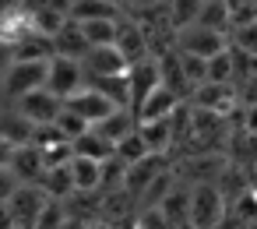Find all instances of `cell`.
<instances>
[{
    "instance_id": "6da1fadb",
    "label": "cell",
    "mask_w": 257,
    "mask_h": 229,
    "mask_svg": "<svg viewBox=\"0 0 257 229\" xmlns=\"http://www.w3.org/2000/svg\"><path fill=\"white\" fill-rule=\"evenodd\" d=\"M229 215L225 194L218 183H194L190 187V215L187 222L194 229H218V222Z\"/></svg>"
},
{
    "instance_id": "7a4b0ae2",
    "label": "cell",
    "mask_w": 257,
    "mask_h": 229,
    "mask_svg": "<svg viewBox=\"0 0 257 229\" xmlns=\"http://www.w3.org/2000/svg\"><path fill=\"white\" fill-rule=\"evenodd\" d=\"M46 71H50V60H32V64H11V71L4 74V81H0V95H4L8 102L29 95V92H39L46 88Z\"/></svg>"
},
{
    "instance_id": "3957f363",
    "label": "cell",
    "mask_w": 257,
    "mask_h": 229,
    "mask_svg": "<svg viewBox=\"0 0 257 229\" xmlns=\"http://www.w3.org/2000/svg\"><path fill=\"white\" fill-rule=\"evenodd\" d=\"M173 50H176V53H187V57L211 60V57L225 53V50H229V43H225V36H222V32H211V29H204V25H190V29L176 32Z\"/></svg>"
},
{
    "instance_id": "277c9868",
    "label": "cell",
    "mask_w": 257,
    "mask_h": 229,
    "mask_svg": "<svg viewBox=\"0 0 257 229\" xmlns=\"http://www.w3.org/2000/svg\"><path fill=\"white\" fill-rule=\"evenodd\" d=\"M85 88V67L81 60H67V57H50V71H46V92L57 95L60 102H67L71 95H78Z\"/></svg>"
},
{
    "instance_id": "5b68a950",
    "label": "cell",
    "mask_w": 257,
    "mask_h": 229,
    "mask_svg": "<svg viewBox=\"0 0 257 229\" xmlns=\"http://www.w3.org/2000/svg\"><path fill=\"white\" fill-rule=\"evenodd\" d=\"M11 106H15L29 124H36V127H53V120H57V117H60V109H64V102H60L57 95H50L46 88L29 92V95L15 99Z\"/></svg>"
},
{
    "instance_id": "8992f818",
    "label": "cell",
    "mask_w": 257,
    "mask_h": 229,
    "mask_svg": "<svg viewBox=\"0 0 257 229\" xmlns=\"http://www.w3.org/2000/svg\"><path fill=\"white\" fill-rule=\"evenodd\" d=\"M166 169H169V166H166V155H148V159H141L138 166H131V169H127L123 194H127L134 204H141V197L148 194V187H152Z\"/></svg>"
},
{
    "instance_id": "52a82bcc",
    "label": "cell",
    "mask_w": 257,
    "mask_h": 229,
    "mask_svg": "<svg viewBox=\"0 0 257 229\" xmlns=\"http://www.w3.org/2000/svg\"><path fill=\"white\" fill-rule=\"evenodd\" d=\"M46 201H50V197L43 194V187H18L15 197L8 201L11 218H15V229H36V222H39Z\"/></svg>"
},
{
    "instance_id": "ba28073f",
    "label": "cell",
    "mask_w": 257,
    "mask_h": 229,
    "mask_svg": "<svg viewBox=\"0 0 257 229\" xmlns=\"http://www.w3.org/2000/svg\"><path fill=\"white\" fill-rule=\"evenodd\" d=\"M81 67H85V81H92V78H120V74H127L131 64L123 60V53L116 46H92L85 53Z\"/></svg>"
},
{
    "instance_id": "9c48e42d",
    "label": "cell",
    "mask_w": 257,
    "mask_h": 229,
    "mask_svg": "<svg viewBox=\"0 0 257 229\" xmlns=\"http://www.w3.org/2000/svg\"><path fill=\"white\" fill-rule=\"evenodd\" d=\"M162 85V74H159V60L155 57H148V60H141V64H131L127 67V88H131V109L138 113V106L155 92Z\"/></svg>"
},
{
    "instance_id": "30bf717a",
    "label": "cell",
    "mask_w": 257,
    "mask_h": 229,
    "mask_svg": "<svg viewBox=\"0 0 257 229\" xmlns=\"http://www.w3.org/2000/svg\"><path fill=\"white\" fill-rule=\"evenodd\" d=\"M64 106H67V109H74V113H78V117H81V120H85L88 127L102 124V120H106L109 113H116V109H120V106H113V102H109V99H106L102 92H95V88H88V85H85V88H81L78 95H71V99H67Z\"/></svg>"
},
{
    "instance_id": "8fae6325",
    "label": "cell",
    "mask_w": 257,
    "mask_h": 229,
    "mask_svg": "<svg viewBox=\"0 0 257 229\" xmlns=\"http://www.w3.org/2000/svg\"><path fill=\"white\" fill-rule=\"evenodd\" d=\"M116 50L123 53L127 64H141L152 57V43L145 36V29L134 18H120V36H116Z\"/></svg>"
},
{
    "instance_id": "7c38bea8",
    "label": "cell",
    "mask_w": 257,
    "mask_h": 229,
    "mask_svg": "<svg viewBox=\"0 0 257 229\" xmlns=\"http://www.w3.org/2000/svg\"><path fill=\"white\" fill-rule=\"evenodd\" d=\"M46 159H43V152L39 148H32V145H25V148H15V159H11V173L18 176V183L22 187H39L43 180H46Z\"/></svg>"
},
{
    "instance_id": "4fadbf2b",
    "label": "cell",
    "mask_w": 257,
    "mask_h": 229,
    "mask_svg": "<svg viewBox=\"0 0 257 229\" xmlns=\"http://www.w3.org/2000/svg\"><path fill=\"white\" fill-rule=\"evenodd\" d=\"M180 106H183V99H180L176 92H169L166 85H159V88H155V92L138 106V113H134V117H138V124H148V120H169Z\"/></svg>"
},
{
    "instance_id": "5bb4252c",
    "label": "cell",
    "mask_w": 257,
    "mask_h": 229,
    "mask_svg": "<svg viewBox=\"0 0 257 229\" xmlns=\"http://www.w3.org/2000/svg\"><path fill=\"white\" fill-rule=\"evenodd\" d=\"M0 138H4L8 145H15V148H25V145H32V138H36V124H29L11 102L0 109Z\"/></svg>"
},
{
    "instance_id": "9a60e30c",
    "label": "cell",
    "mask_w": 257,
    "mask_h": 229,
    "mask_svg": "<svg viewBox=\"0 0 257 229\" xmlns=\"http://www.w3.org/2000/svg\"><path fill=\"white\" fill-rule=\"evenodd\" d=\"M232 102H236L232 85H211V81H204V85H197L194 95H190V106H194V109H204V113H215V117L225 113Z\"/></svg>"
},
{
    "instance_id": "2e32d148",
    "label": "cell",
    "mask_w": 257,
    "mask_h": 229,
    "mask_svg": "<svg viewBox=\"0 0 257 229\" xmlns=\"http://www.w3.org/2000/svg\"><path fill=\"white\" fill-rule=\"evenodd\" d=\"M50 43H53V57H67V60H85V53L92 50L78 22H67Z\"/></svg>"
},
{
    "instance_id": "e0dca14e",
    "label": "cell",
    "mask_w": 257,
    "mask_h": 229,
    "mask_svg": "<svg viewBox=\"0 0 257 229\" xmlns=\"http://www.w3.org/2000/svg\"><path fill=\"white\" fill-rule=\"evenodd\" d=\"M67 169H71V180H74V194H99V187H102V162L71 155Z\"/></svg>"
},
{
    "instance_id": "ac0fdd59",
    "label": "cell",
    "mask_w": 257,
    "mask_h": 229,
    "mask_svg": "<svg viewBox=\"0 0 257 229\" xmlns=\"http://www.w3.org/2000/svg\"><path fill=\"white\" fill-rule=\"evenodd\" d=\"M123 8L109 4V0H74L71 4V22L85 25V22H120Z\"/></svg>"
},
{
    "instance_id": "d6986e66",
    "label": "cell",
    "mask_w": 257,
    "mask_h": 229,
    "mask_svg": "<svg viewBox=\"0 0 257 229\" xmlns=\"http://www.w3.org/2000/svg\"><path fill=\"white\" fill-rule=\"evenodd\" d=\"M25 8H29V25H32V32L43 36V39H53V36L71 22V15H64V11H57V8H43V4H25Z\"/></svg>"
},
{
    "instance_id": "ffe728a7",
    "label": "cell",
    "mask_w": 257,
    "mask_h": 229,
    "mask_svg": "<svg viewBox=\"0 0 257 229\" xmlns=\"http://www.w3.org/2000/svg\"><path fill=\"white\" fill-rule=\"evenodd\" d=\"M145 145L152 155H166L173 145H176V127H173V117L169 120H148V124H138Z\"/></svg>"
},
{
    "instance_id": "44dd1931",
    "label": "cell",
    "mask_w": 257,
    "mask_h": 229,
    "mask_svg": "<svg viewBox=\"0 0 257 229\" xmlns=\"http://www.w3.org/2000/svg\"><path fill=\"white\" fill-rule=\"evenodd\" d=\"M159 211H162V218L173 225V229H180V225H187V215H190V187H183V183H176L159 204H155Z\"/></svg>"
},
{
    "instance_id": "7402d4cb",
    "label": "cell",
    "mask_w": 257,
    "mask_h": 229,
    "mask_svg": "<svg viewBox=\"0 0 257 229\" xmlns=\"http://www.w3.org/2000/svg\"><path fill=\"white\" fill-rule=\"evenodd\" d=\"M95 131H99L106 141H113V148H116V141H123L127 134L138 131V117H134V109H116V113H109L102 124H95Z\"/></svg>"
},
{
    "instance_id": "603a6c76",
    "label": "cell",
    "mask_w": 257,
    "mask_h": 229,
    "mask_svg": "<svg viewBox=\"0 0 257 229\" xmlns=\"http://www.w3.org/2000/svg\"><path fill=\"white\" fill-rule=\"evenodd\" d=\"M11 57H15L18 64L50 60V57H53V43H50V39H43V36H36V32H29L22 43H15V46H11Z\"/></svg>"
},
{
    "instance_id": "cb8c5ba5",
    "label": "cell",
    "mask_w": 257,
    "mask_h": 229,
    "mask_svg": "<svg viewBox=\"0 0 257 229\" xmlns=\"http://www.w3.org/2000/svg\"><path fill=\"white\" fill-rule=\"evenodd\" d=\"M71 152L74 155H81V159H95V162H106V159H113V141H106L95 127L88 131V134H81L74 145H71Z\"/></svg>"
},
{
    "instance_id": "d4e9b609",
    "label": "cell",
    "mask_w": 257,
    "mask_h": 229,
    "mask_svg": "<svg viewBox=\"0 0 257 229\" xmlns=\"http://www.w3.org/2000/svg\"><path fill=\"white\" fill-rule=\"evenodd\" d=\"M39 187H43V194H46L50 201H71V197H74V180H71V169H67V166L46 169V180H43Z\"/></svg>"
},
{
    "instance_id": "484cf974",
    "label": "cell",
    "mask_w": 257,
    "mask_h": 229,
    "mask_svg": "<svg viewBox=\"0 0 257 229\" xmlns=\"http://www.w3.org/2000/svg\"><path fill=\"white\" fill-rule=\"evenodd\" d=\"M197 25H204V29H211V32H222V36H225V32L232 29V8L225 4V0H204Z\"/></svg>"
},
{
    "instance_id": "4316f807",
    "label": "cell",
    "mask_w": 257,
    "mask_h": 229,
    "mask_svg": "<svg viewBox=\"0 0 257 229\" xmlns=\"http://www.w3.org/2000/svg\"><path fill=\"white\" fill-rule=\"evenodd\" d=\"M201 8H204V0H169L166 11H169V25H173V32H183V29L197 25Z\"/></svg>"
},
{
    "instance_id": "83f0119b",
    "label": "cell",
    "mask_w": 257,
    "mask_h": 229,
    "mask_svg": "<svg viewBox=\"0 0 257 229\" xmlns=\"http://www.w3.org/2000/svg\"><path fill=\"white\" fill-rule=\"evenodd\" d=\"M113 155L131 169V166H138L141 159H148L152 152H148V145H145V138H141V131H134V134H127L123 141H116V148H113Z\"/></svg>"
},
{
    "instance_id": "f1b7e54d",
    "label": "cell",
    "mask_w": 257,
    "mask_h": 229,
    "mask_svg": "<svg viewBox=\"0 0 257 229\" xmlns=\"http://www.w3.org/2000/svg\"><path fill=\"white\" fill-rule=\"evenodd\" d=\"M236 78V50H225L208 60V81L211 85H232Z\"/></svg>"
},
{
    "instance_id": "f546056e",
    "label": "cell",
    "mask_w": 257,
    "mask_h": 229,
    "mask_svg": "<svg viewBox=\"0 0 257 229\" xmlns=\"http://www.w3.org/2000/svg\"><path fill=\"white\" fill-rule=\"evenodd\" d=\"M88 46H116V36H120V22H85L81 25Z\"/></svg>"
},
{
    "instance_id": "4dcf8cb0",
    "label": "cell",
    "mask_w": 257,
    "mask_h": 229,
    "mask_svg": "<svg viewBox=\"0 0 257 229\" xmlns=\"http://www.w3.org/2000/svg\"><path fill=\"white\" fill-rule=\"evenodd\" d=\"M53 127H57V131H60V134H64V138L71 141V145H74V141H78L81 134H88V131H92V127H88V124H85V120H81V117H78L74 109H67V106L60 109V117L53 120Z\"/></svg>"
},
{
    "instance_id": "1f68e13d",
    "label": "cell",
    "mask_w": 257,
    "mask_h": 229,
    "mask_svg": "<svg viewBox=\"0 0 257 229\" xmlns=\"http://www.w3.org/2000/svg\"><path fill=\"white\" fill-rule=\"evenodd\" d=\"M232 50H239V53L257 60V22H246V25L232 29Z\"/></svg>"
},
{
    "instance_id": "d6a6232c",
    "label": "cell",
    "mask_w": 257,
    "mask_h": 229,
    "mask_svg": "<svg viewBox=\"0 0 257 229\" xmlns=\"http://www.w3.org/2000/svg\"><path fill=\"white\" fill-rule=\"evenodd\" d=\"M64 218H67L64 201H46V208H43V215H39L36 229H60V225H64Z\"/></svg>"
},
{
    "instance_id": "836d02e7",
    "label": "cell",
    "mask_w": 257,
    "mask_h": 229,
    "mask_svg": "<svg viewBox=\"0 0 257 229\" xmlns=\"http://www.w3.org/2000/svg\"><path fill=\"white\" fill-rule=\"evenodd\" d=\"M18 187H22V183H18V176H15L11 169H0V204H8Z\"/></svg>"
},
{
    "instance_id": "e575fe53",
    "label": "cell",
    "mask_w": 257,
    "mask_h": 229,
    "mask_svg": "<svg viewBox=\"0 0 257 229\" xmlns=\"http://www.w3.org/2000/svg\"><path fill=\"white\" fill-rule=\"evenodd\" d=\"M166 0H127V8L134 11V15H145V11H155V8H162Z\"/></svg>"
},
{
    "instance_id": "d590c367",
    "label": "cell",
    "mask_w": 257,
    "mask_h": 229,
    "mask_svg": "<svg viewBox=\"0 0 257 229\" xmlns=\"http://www.w3.org/2000/svg\"><path fill=\"white\" fill-rule=\"evenodd\" d=\"M11 64H15V57H11V46H8V43H0V81H4V74L11 71Z\"/></svg>"
},
{
    "instance_id": "8d00e7d4",
    "label": "cell",
    "mask_w": 257,
    "mask_h": 229,
    "mask_svg": "<svg viewBox=\"0 0 257 229\" xmlns=\"http://www.w3.org/2000/svg\"><path fill=\"white\" fill-rule=\"evenodd\" d=\"M243 117H246V124H243V127H246V134H250V138H257V102H250Z\"/></svg>"
},
{
    "instance_id": "74e56055",
    "label": "cell",
    "mask_w": 257,
    "mask_h": 229,
    "mask_svg": "<svg viewBox=\"0 0 257 229\" xmlns=\"http://www.w3.org/2000/svg\"><path fill=\"white\" fill-rule=\"evenodd\" d=\"M11 159H15V145L0 138V169H11Z\"/></svg>"
},
{
    "instance_id": "f35d334b",
    "label": "cell",
    "mask_w": 257,
    "mask_h": 229,
    "mask_svg": "<svg viewBox=\"0 0 257 229\" xmlns=\"http://www.w3.org/2000/svg\"><path fill=\"white\" fill-rule=\"evenodd\" d=\"M218 229H253V225H246V222L236 218V215H225V218L218 222Z\"/></svg>"
},
{
    "instance_id": "ab89813d",
    "label": "cell",
    "mask_w": 257,
    "mask_h": 229,
    "mask_svg": "<svg viewBox=\"0 0 257 229\" xmlns=\"http://www.w3.org/2000/svg\"><path fill=\"white\" fill-rule=\"evenodd\" d=\"M88 225H92V222H85V218H78V215H67L60 229H88Z\"/></svg>"
},
{
    "instance_id": "60d3db41",
    "label": "cell",
    "mask_w": 257,
    "mask_h": 229,
    "mask_svg": "<svg viewBox=\"0 0 257 229\" xmlns=\"http://www.w3.org/2000/svg\"><path fill=\"white\" fill-rule=\"evenodd\" d=\"M0 229H15V218H11V208L0 204Z\"/></svg>"
},
{
    "instance_id": "b9f144b4",
    "label": "cell",
    "mask_w": 257,
    "mask_h": 229,
    "mask_svg": "<svg viewBox=\"0 0 257 229\" xmlns=\"http://www.w3.org/2000/svg\"><path fill=\"white\" fill-rule=\"evenodd\" d=\"M88 229H113V225H109V222H92Z\"/></svg>"
},
{
    "instance_id": "7bdbcfd3",
    "label": "cell",
    "mask_w": 257,
    "mask_h": 229,
    "mask_svg": "<svg viewBox=\"0 0 257 229\" xmlns=\"http://www.w3.org/2000/svg\"><path fill=\"white\" fill-rule=\"evenodd\" d=\"M166 4H169V0H166Z\"/></svg>"
}]
</instances>
